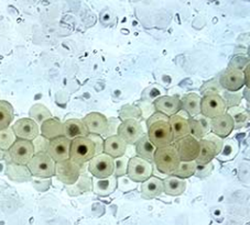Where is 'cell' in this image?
I'll use <instances>...</instances> for the list:
<instances>
[{
    "mask_svg": "<svg viewBox=\"0 0 250 225\" xmlns=\"http://www.w3.org/2000/svg\"><path fill=\"white\" fill-rule=\"evenodd\" d=\"M146 127H148L146 135L156 149L171 145L173 143L169 116L160 113V112H156L149 118Z\"/></svg>",
    "mask_w": 250,
    "mask_h": 225,
    "instance_id": "cell-1",
    "label": "cell"
},
{
    "mask_svg": "<svg viewBox=\"0 0 250 225\" xmlns=\"http://www.w3.org/2000/svg\"><path fill=\"white\" fill-rule=\"evenodd\" d=\"M152 161L157 169L166 175L173 174L181 162L175 147L172 144L156 149Z\"/></svg>",
    "mask_w": 250,
    "mask_h": 225,
    "instance_id": "cell-2",
    "label": "cell"
},
{
    "mask_svg": "<svg viewBox=\"0 0 250 225\" xmlns=\"http://www.w3.org/2000/svg\"><path fill=\"white\" fill-rule=\"evenodd\" d=\"M96 156V146L88 136L77 137L71 141L70 158L80 165L88 163Z\"/></svg>",
    "mask_w": 250,
    "mask_h": 225,
    "instance_id": "cell-3",
    "label": "cell"
},
{
    "mask_svg": "<svg viewBox=\"0 0 250 225\" xmlns=\"http://www.w3.org/2000/svg\"><path fill=\"white\" fill-rule=\"evenodd\" d=\"M30 174L39 178H51L55 174V162L46 153H36L28 163Z\"/></svg>",
    "mask_w": 250,
    "mask_h": 225,
    "instance_id": "cell-4",
    "label": "cell"
},
{
    "mask_svg": "<svg viewBox=\"0 0 250 225\" xmlns=\"http://www.w3.org/2000/svg\"><path fill=\"white\" fill-rule=\"evenodd\" d=\"M34 154H36V152H34L32 142L20 140V138L16 140L14 145L7 152L9 161L14 163L15 165L19 166H27Z\"/></svg>",
    "mask_w": 250,
    "mask_h": 225,
    "instance_id": "cell-5",
    "label": "cell"
},
{
    "mask_svg": "<svg viewBox=\"0 0 250 225\" xmlns=\"http://www.w3.org/2000/svg\"><path fill=\"white\" fill-rule=\"evenodd\" d=\"M82 166L80 164L68 158L66 161L55 163V174L57 178L66 186H73L79 181L82 175Z\"/></svg>",
    "mask_w": 250,
    "mask_h": 225,
    "instance_id": "cell-6",
    "label": "cell"
},
{
    "mask_svg": "<svg viewBox=\"0 0 250 225\" xmlns=\"http://www.w3.org/2000/svg\"><path fill=\"white\" fill-rule=\"evenodd\" d=\"M88 171L94 176V178H108L115 172L114 158L104 153L96 155L88 162Z\"/></svg>",
    "mask_w": 250,
    "mask_h": 225,
    "instance_id": "cell-7",
    "label": "cell"
},
{
    "mask_svg": "<svg viewBox=\"0 0 250 225\" xmlns=\"http://www.w3.org/2000/svg\"><path fill=\"white\" fill-rule=\"evenodd\" d=\"M151 163L141 157H131L128 161L126 175L133 183H144L152 176Z\"/></svg>",
    "mask_w": 250,
    "mask_h": 225,
    "instance_id": "cell-8",
    "label": "cell"
},
{
    "mask_svg": "<svg viewBox=\"0 0 250 225\" xmlns=\"http://www.w3.org/2000/svg\"><path fill=\"white\" fill-rule=\"evenodd\" d=\"M176 153L181 162L195 161L200 152V142L192 135H187L174 142Z\"/></svg>",
    "mask_w": 250,
    "mask_h": 225,
    "instance_id": "cell-9",
    "label": "cell"
},
{
    "mask_svg": "<svg viewBox=\"0 0 250 225\" xmlns=\"http://www.w3.org/2000/svg\"><path fill=\"white\" fill-rule=\"evenodd\" d=\"M227 108L225 106L221 94H206L201 98V114L208 119H214L226 113Z\"/></svg>",
    "mask_w": 250,
    "mask_h": 225,
    "instance_id": "cell-10",
    "label": "cell"
},
{
    "mask_svg": "<svg viewBox=\"0 0 250 225\" xmlns=\"http://www.w3.org/2000/svg\"><path fill=\"white\" fill-rule=\"evenodd\" d=\"M117 135L125 141L127 145H133L144 135L140 123L135 119H127L119 124Z\"/></svg>",
    "mask_w": 250,
    "mask_h": 225,
    "instance_id": "cell-11",
    "label": "cell"
},
{
    "mask_svg": "<svg viewBox=\"0 0 250 225\" xmlns=\"http://www.w3.org/2000/svg\"><path fill=\"white\" fill-rule=\"evenodd\" d=\"M17 138L32 142L40 135V127L30 118L17 120L11 127Z\"/></svg>",
    "mask_w": 250,
    "mask_h": 225,
    "instance_id": "cell-12",
    "label": "cell"
},
{
    "mask_svg": "<svg viewBox=\"0 0 250 225\" xmlns=\"http://www.w3.org/2000/svg\"><path fill=\"white\" fill-rule=\"evenodd\" d=\"M218 83L221 85L222 89L226 90V92H239L245 86L243 71L228 67L218 78Z\"/></svg>",
    "mask_w": 250,
    "mask_h": 225,
    "instance_id": "cell-13",
    "label": "cell"
},
{
    "mask_svg": "<svg viewBox=\"0 0 250 225\" xmlns=\"http://www.w3.org/2000/svg\"><path fill=\"white\" fill-rule=\"evenodd\" d=\"M71 141L65 136L57 137L51 140L47 145L46 154L53 159L55 163H60L70 158Z\"/></svg>",
    "mask_w": 250,
    "mask_h": 225,
    "instance_id": "cell-14",
    "label": "cell"
},
{
    "mask_svg": "<svg viewBox=\"0 0 250 225\" xmlns=\"http://www.w3.org/2000/svg\"><path fill=\"white\" fill-rule=\"evenodd\" d=\"M82 121H83V123L85 124L89 134L104 135V134H107V132H108L109 121L107 120L104 114L99 113V112L88 113L82 119Z\"/></svg>",
    "mask_w": 250,
    "mask_h": 225,
    "instance_id": "cell-15",
    "label": "cell"
},
{
    "mask_svg": "<svg viewBox=\"0 0 250 225\" xmlns=\"http://www.w3.org/2000/svg\"><path fill=\"white\" fill-rule=\"evenodd\" d=\"M234 130V121L228 113H224L210 120V133L218 137L225 138L229 136Z\"/></svg>",
    "mask_w": 250,
    "mask_h": 225,
    "instance_id": "cell-16",
    "label": "cell"
},
{
    "mask_svg": "<svg viewBox=\"0 0 250 225\" xmlns=\"http://www.w3.org/2000/svg\"><path fill=\"white\" fill-rule=\"evenodd\" d=\"M154 109L167 116L174 115L181 111V99L178 96H163L154 101Z\"/></svg>",
    "mask_w": 250,
    "mask_h": 225,
    "instance_id": "cell-17",
    "label": "cell"
},
{
    "mask_svg": "<svg viewBox=\"0 0 250 225\" xmlns=\"http://www.w3.org/2000/svg\"><path fill=\"white\" fill-rule=\"evenodd\" d=\"M127 150V144L124 140H122L117 134L116 135H109L104 141V149L103 153L108 155V156L115 158H119L125 156Z\"/></svg>",
    "mask_w": 250,
    "mask_h": 225,
    "instance_id": "cell-18",
    "label": "cell"
},
{
    "mask_svg": "<svg viewBox=\"0 0 250 225\" xmlns=\"http://www.w3.org/2000/svg\"><path fill=\"white\" fill-rule=\"evenodd\" d=\"M169 123L171 127L172 132V138L173 142L180 140L184 136L189 134V125H188V119L185 118L183 115H180L176 113L174 115L169 116Z\"/></svg>",
    "mask_w": 250,
    "mask_h": 225,
    "instance_id": "cell-19",
    "label": "cell"
},
{
    "mask_svg": "<svg viewBox=\"0 0 250 225\" xmlns=\"http://www.w3.org/2000/svg\"><path fill=\"white\" fill-rule=\"evenodd\" d=\"M40 134L49 141L64 136L63 122L57 118H50L40 125Z\"/></svg>",
    "mask_w": 250,
    "mask_h": 225,
    "instance_id": "cell-20",
    "label": "cell"
},
{
    "mask_svg": "<svg viewBox=\"0 0 250 225\" xmlns=\"http://www.w3.org/2000/svg\"><path fill=\"white\" fill-rule=\"evenodd\" d=\"M64 136L68 140H75L77 137H85L88 135V131L81 119H68L63 122Z\"/></svg>",
    "mask_w": 250,
    "mask_h": 225,
    "instance_id": "cell-21",
    "label": "cell"
},
{
    "mask_svg": "<svg viewBox=\"0 0 250 225\" xmlns=\"http://www.w3.org/2000/svg\"><path fill=\"white\" fill-rule=\"evenodd\" d=\"M200 142V152H198V156L195 159L197 165H205L213 161V159L219 155L216 146L213 142H210L206 138H202Z\"/></svg>",
    "mask_w": 250,
    "mask_h": 225,
    "instance_id": "cell-22",
    "label": "cell"
},
{
    "mask_svg": "<svg viewBox=\"0 0 250 225\" xmlns=\"http://www.w3.org/2000/svg\"><path fill=\"white\" fill-rule=\"evenodd\" d=\"M163 193V180L151 176L141 183V196L145 199H153Z\"/></svg>",
    "mask_w": 250,
    "mask_h": 225,
    "instance_id": "cell-23",
    "label": "cell"
},
{
    "mask_svg": "<svg viewBox=\"0 0 250 225\" xmlns=\"http://www.w3.org/2000/svg\"><path fill=\"white\" fill-rule=\"evenodd\" d=\"M181 110H183L188 114V118L201 113V96L197 94H188L181 98Z\"/></svg>",
    "mask_w": 250,
    "mask_h": 225,
    "instance_id": "cell-24",
    "label": "cell"
},
{
    "mask_svg": "<svg viewBox=\"0 0 250 225\" xmlns=\"http://www.w3.org/2000/svg\"><path fill=\"white\" fill-rule=\"evenodd\" d=\"M187 189V181L175 176H169L163 180V192L171 197L182 194Z\"/></svg>",
    "mask_w": 250,
    "mask_h": 225,
    "instance_id": "cell-25",
    "label": "cell"
},
{
    "mask_svg": "<svg viewBox=\"0 0 250 225\" xmlns=\"http://www.w3.org/2000/svg\"><path fill=\"white\" fill-rule=\"evenodd\" d=\"M117 186V179L116 176H110L108 178L97 179L94 178L93 180V189L94 192L101 197H106L113 193Z\"/></svg>",
    "mask_w": 250,
    "mask_h": 225,
    "instance_id": "cell-26",
    "label": "cell"
},
{
    "mask_svg": "<svg viewBox=\"0 0 250 225\" xmlns=\"http://www.w3.org/2000/svg\"><path fill=\"white\" fill-rule=\"evenodd\" d=\"M136 153L138 157H141L146 161L151 162L153 159V154L156 152V147L149 140L148 135H142L139 141L136 143Z\"/></svg>",
    "mask_w": 250,
    "mask_h": 225,
    "instance_id": "cell-27",
    "label": "cell"
},
{
    "mask_svg": "<svg viewBox=\"0 0 250 225\" xmlns=\"http://www.w3.org/2000/svg\"><path fill=\"white\" fill-rule=\"evenodd\" d=\"M14 108L8 101L0 100V131L10 128L14 122Z\"/></svg>",
    "mask_w": 250,
    "mask_h": 225,
    "instance_id": "cell-28",
    "label": "cell"
},
{
    "mask_svg": "<svg viewBox=\"0 0 250 225\" xmlns=\"http://www.w3.org/2000/svg\"><path fill=\"white\" fill-rule=\"evenodd\" d=\"M227 113L230 115V118L234 121V129L239 130L247 125L249 122V113L248 111L240 107H232L227 109Z\"/></svg>",
    "mask_w": 250,
    "mask_h": 225,
    "instance_id": "cell-29",
    "label": "cell"
},
{
    "mask_svg": "<svg viewBox=\"0 0 250 225\" xmlns=\"http://www.w3.org/2000/svg\"><path fill=\"white\" fill-rule=\"evenodd\" d=\"M29 116L30 119L33 120L38 125L39 124L41 125L44 121L52 118V113H51V111L47 109L44 105L37 103V105H33L31 108H30Z\"/></svg>",
    "mask_w": 250,
    "mask_h": 225,
    "instance_id": "cell-30",
    "label": "cell"
},
{
    "mask_svg": "<svg viewBox=\"0 0 250 225\" xmlns=\"http://www.w3.org/2000/svg\"><path fill=\"white\" fill-rule=\"evenodd\" d=\"M197 164L195 161L192 162H180L178 168H176L175 171L172 174V176L178 177L181 179H188L189 177L194 176V172L196 170Z\"/></svg>",
    "mask_w": 250,
    "mask_h": 225,
    "instance_id": "cell-31",
    "label": "cell"
},
{
    "mask_svg": "<svg viewBox=\"0 0 250 225\" xmlns=\"http://www.w3.org/2000/svg\"><path fill=\"white\" fill-rule=\"evenodd\" d=\"M16 140L17 137L11 128L1 130L0 131V150H3V152H8V150L14 145Z\"/></svg>",
    "mask_w": 250,
    "mask_h": 225,
    "instance_id": "cell-32",
    "label": "cell"
},
{
    "mask_svg": "<svg viewBox=\"0 0 250 225\" xmlns=\"http://www.w3.org/2000/svg\"><path fill=\"white\" fill-rule=\"evenodd\" d=\"M221 97L223 98L224 102H225V106L227 109H229V108H232V107H238L241 101V94L238 92L231 93V92H226V90H224V93L221 94Z\"/></svg>",
    "mask_w": 250,
    "mask_h": 225,
    "instance_id": "cell-33",
    "label": "cell"
},
{
    "mask_svg": "<svg viewBox=\"0 0 250 225\" xmlns=\"http://www.w3.org/2000/svg\"><path fill=\"white\" fill-rule=\"evenodd\" d=\"M188 125H189V135L195 137L198 141L205 137L206 133L204 131V129L195 118H188Z\"/></svg>",
    "mask_w": 250,
    "mask_h": 225,
    "instance_id": "cell-34",
    "label": "cell"
},
{
    "mask_svg": "<svg viewBox=\"0 0 250 225\" xmlns=\"http://www.w3.org/2000/svg\"><path fill=\"white\" fill-rule=\"evenodd\" d=\"M222 90L223 89L218 83V79L214 78L212 80L208 81L206 84H204V86L201 89V94H203V96H206V94H221Z\"/></svg>",
    "mask_w": 250,
    "mask_h": 225,
    "instance_id": "cell-35",
    "label": "cell"
},
{
    "mask_svg": "<svg viewBox=\"0 0 250 225\" xmlns=\"http://www.w3.org/2000/svg\"><path fill=\"white\" fill-rule=\"evenodd\" d=\"M128 161L129 159L127 157H119V158H115V172L114 176L117 177H123L126 175L127 172V166H128Z\"/></svg>",
    "mask_w": 250,
    "mask_h": 225,
    "instance_id": "cell-36",
    "label": "cell"
},
{
    "mask_svg": "<svg viewBox=\"0 0 250 225\" xmlns=\"http://www.w3.org/2000/svg\"><path fill=\"white\" fill-rule=\"evenodd\" d=\"M214 165L213 163L210 162L208 164H205V165H197L196 170L194 172V176H196L197 178H205V177H208L213 171Z\"/></svg>",
    "mask_w": 250,
    "mask_h": 225,
    "instance_id": "cell-37",
    "label": "cell"
},
{
    "mask_svg": "<svg viewBox=\"0 0 250 225\" xmlns=\"http://www.w3.org/2000/svg\"><path fill=\"white\" fill-rule=\"evenodd\" d=\"M49 142H50L49 140H46V138H44L42 135H39L36 140L32 141L34 152L36 153H46Z\"/></svg>",
    "mask_w": 250,
    "mask_h": 225,
    "instance_id": "cell-38",
    "label": "cell"
},
{
    "mask_svg": "<svg viewBox=\"0 0 250 225\" xmlns=\"http://www.w3.org/2000/svg\"><path fill=\"white\" fill-rule=\"evenodd\" d=\"M247 65H249V60L247 57H244V56H236V57L232 58L230 62L229 67L238 69V71H243Z\"/></svg>",
    "mask_w": 250,
    "mask_h": 225,
    "instance_id": "cell-39",
    "label": "cell"
},
{
    "mask_svg": "<svg viewBox=\"0 0 250 225\" xmlns=\"http://www.w3.org/2000/svg\"><path fill=\"white\" fill-rule=\"evenodd\" d=\"M204 138H206V140H208V141H210V142H213L214 144H215V146H216V149H217V150H218V153H219V154L222 153V150H223V146H224L223 138L218 137L217 135H215V134H213V133H208V135H205V137H204Z\"/></svg>",
    "mask_w": 250,
    "mask_h": 225,
    "instance_id": "cell-40",
    "label": "cell"
},
{
    "mask_svg": "<svg viewBox=\"0 0 250 225\" xmlns=\"http://www.w3.org/2000/svg\"><path fill=\"white\" fill-rule=\"evenodd\" d=\"M87 136L94 142L95 146H96V155L102 154L103 153V149H104V140H102L101 135H95V134H88Z\"/></svg>",
    "mask_w": 250,
    "mask_h": 225,
    "instance_id": "cell-41",
    "label": "cell"
},
{
    "mask_svg": "<svg viewBox=\"0 0 250 225\" xmlns=\"http://www.w3.org/2000/svg\"><path fill=\"white\" fill-rule=\"evenodd\" d=\"M194 118H195L198 121V122H200V124L202 125V127H203L204 131L206 133V135H208V133H210V119L206 118V116L202 115L201 113L195 115V116H194Z\"/></svg>",
    "mask_w": 250,
    "mask_h": 225,
    "instance_id": "cell-42",
    "label": "cell"
},
{
    "mask_svg": "<svg viewBox=\"0 0 250 225\" xmlns=\"http://www.w3.org/2000/svg\"><path fill=\"white\" fill-rule=\"evenodd\" d=\"M249 73H250V69H249V65L245 67V69L243 71V75H244V81H245V86L247 88H249L250 86V78H249Z\"/></svg>",
    "mask_w": 250,
    "mask_h": 225,
    "instance_id": "cell-43",
    "label": "cell"
},
{
    "mask_svg": "<svg viewBox=\"0 0 250 225\" xmlns=\"http://www.w3.org/2000/svg\"><path fill=\"white\" fill-rule=\"evenodd\" d=\"M3 157H5V152L0 150V161H2Z\"/></svg>",
    "mask_w": 250,
    "mask_h": 225,
    "instance_id": "cell-44",
    "label": "cell"
}]
</instances>
